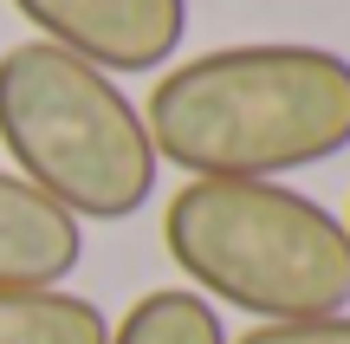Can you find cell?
Instances as JSON below:
<instances>
[{"instance_id": "6da1fadb", "label": "cell", "mask_w": 350, "mask_h": 344, "mask_svg": "<svg viewBox=\"0 0 350 344\" xmlns=\"http://www.w3.org/2000/svg\"><path fill=\"white\" fill-rule=\"evenodd\" d=\"M143 124L188 182H286L350 150V59L305 39L214 46L156 78Z\"/></svg>"}, {"instance_id": "7a4b0ae2", "label": "cell", "mask_w": 350, "mask_h": 344, "mask_svg": "<svg viewBox=\"0 0 350 344\" xmlns=\"http://www.w3.org/2000/svg\"><path fill=\"white\" fill-rule=\"evenodd\" d=\"M163 247L208 306L253 325L350 312V228L286 182H182L163 208Z\"/></svg>"}, {"instance_id": "3957f363", "label": "cell", "mask_w": 350, "mask_h": 344, "mask_svg": "<svg viewBox=\"0 0 350 344\" xmlns=\"http://www.w3.org/2000/svg\"><path fill=\"white\" fill-rule=\"evenodd\" d=\"M0 143L13 176L65 208L72 221H130L156 195V143L143 104L111 72L20 39L0 52Z\"/></svg>"}, {"instance_id": "277c9868", "label": "cell", "mask_w": 350, "mask_h": 344, "mask_svg": "<svg viewBox=\"0 0 350 344\" xmlns=\"http://www.w3.org/2000/svg\"><path fill=\"white\" fill-rule=\"evenodd\" d=\"M39 39L111 78L163 72L188 39V0H13Z\"/></svg>"}, {"instance_id": "5b68a950", "label": "cell", "mask_w": 350, "mask_h": 344, "mask_svg": "<svg viewBox=\"0 0 350 344\" xmlns=\"http://www.w3.org/2000/svg\"><path fill=\"white\" fill-rule=\"evenodd\" d=\"M85 260V221H72L26 176L0 169V293L65 286Z\"/></svg>"}, {"instance_id": "8992f818", "label": "cell", "mask_w": 350, "mask_h": 344, "mask_svg": "<svg viewBox=\"0 0 350 344\" xmlns=\"http://www.w3.org/2000/svg\"><path fill=\"white\" fill-rule=\"evenodd\" d=\"M0 344H111V319L65 286L0 293Z\"/></svg>"}, {"instance_id": "52a82bcc", "label": "cell", "mask_w": 350, "mask_h": 344, "mask_svg": "<svg viewBox=\"0 0 350 344\" xmlns=\"http://www.w3.org/2000/svg\"><path fill=\"white\" fill-rule=\"evenodd\" d=\"M111 344H234L195 286H156L111 325Z\"/></svg>"}, {"instance_id": "ba28073f", "label": "cell", "mask_w": 350, "mask_h": 344, "mask_svg": "<svg viewBox=\"0 0 350 344\" xmlns=\"http://www.w3.org/2000/svg\"><path fill=\"white\" fill-rule=\"evenodd\" d=\"M234 344H350V312H331V319H286V325H253L247 338Z\"/></svg>"}, {"instance_id": "9c48e42d", "label": "cell", "mask_w": 350, "mask_h": 344, "mask_svg": "<svg viewBox=\"0 0 350 344\" xmlns=\"http://www.w3.org/2000/svg\"><path fill=\"white\" fill-rule=\"evenodd\" d=\"M344 228H350V215H344Z\"/></svg>"}]
</instances>
